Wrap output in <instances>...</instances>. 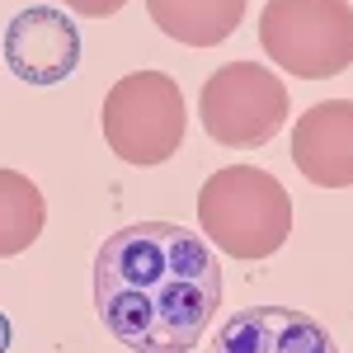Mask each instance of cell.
Listing matches in <instances>:
<instances>
[{"label":"cell","mask_w":353,"mask_h":353,"mask_svg":"<svg viewBox=\"0 0 353 353\" xmlns=\"http://www.w3.org/2000/svg\"><path fill=\"white\" fill-rule=\"evenodd\" d=\"M221 292L217 250L174 221H132L94 254V311L132 353H193Z\"/></svg>","instance_id":"cell-1"},{"label":"cell","mask_w":353,"mask_h":353,"mask_svg":"<svg viewBox=\"0 0 353 353\" xmlns=\"http://www.w3.org/2000/svg\"><path fill=\"white\" fill-rule=\"evenodd\" d=\"M198 226L231 259H269L292 231V198L259 165H226L198 189Z\"/></svg>","instance_id":"cell-2"},{"label":"cell","mask_w":353,"mask_h":353,"mask_svg":"<svg viewBox=\"0 0 353 353\" xmlns=\"http://www.w3.org/2000/svg\"><path fill=\"white\" fill-rule=\"evenodd\" d=\"M99 128H104V141L113 146L118 161L151 170L179 151L184 128H189V109H184L179 85L165 71H132L104 94Z\"/></svg>","instance_id":"cell-3"},{"label":"cell","mask_w":353,"mask_h":353,"mask_svg":"<svg viewBox=\"0 0 353 353\" xmlns=\"http://www.w3.org/2000/svg\"><path fill=\"white\" fill-rule=\"evenodd\" d=\"M259 48L273 66L301 81H330L353 66L349 0H269L259 14Z\"/></svg>","instance_id":"cell-4"},{"label":"cell","mask_w":353,"mask_h":353,"mask_svg":"<svg viewBox=\"0 0 353 353\" xmlns=\"http://www.w3.org/2000/svg\"><path fill=\"white\" fill-rule=\"evenodd\" d=\"M198 118L217 146L250 151L283 132L288 123V90L259 61H226L208 76L198 94Z\"/></svg>","instance_id":"cell-5"},{"label":"cell","mask_w":353,"mask_h":353,"mask_svg":"<svg viewBox=\"0 0 353 353\" xmlns=\"http://www.w3.org/2000/svg\"><path fill=\"white\" fill-rule=\"evenodd\" d=\"M0 57H5V66L24 85H38V90L61 85L66 76H76V66H81L76 19L52 10V5H28V10H19L5 24Z\"/></svg>","instance_id":"cell-6"},{"label":"cell","mask_w":353,"mask_h":353,"mask_svg":"<svg viewBox=\"0 0 353 353\" xmlns=\"http://www.w3.org/2000/svg\"><path fill=\"white\" fill-rule=\"evenodd\" d=\"M203 353H339L330 330L292 306H245L226 316Z\"/></svg>","instance_id":"cell-7"},{"label":"cell","mask_w":353,"mask_h":353,"mask_svg":"<svg viewBox=\"0 0 353 353\" xmlns=\"http://www.w3.org/2000/svg\"><path fill=\"white\" fill-rule=\"evenodd\" d=\"M292 161L321 189H353V99H325L301 113Z\"/></svg>","instance_id":"cell-8"},{"label":"cell","mask_w":353,"mask_h":353,"mask_svg":"<svg viewBox=\"0 0 353 353\" xmlns=\"http://www.w3.org/2000/svg\"><path fill=\"white\" fill-rule=\"evenodd\" d=\"M151 24L184 48H217L245 19V0H146Z\"/></svg>","instance_id":"cell-9"},{"label":"cell","mask_w":353,"mask_h":353,"mask_svg":"<svg viewBox=\"0 0 353 353\" xmlns=\"http://www.w3.org/2000/svg\"><path fill=\"white\" fill-rule=\"evenodd\" d=\"M43 221H48V203L38 184L19 170H0V259L24 254L43 236Z\"/></svg>","instance_id":"cell-10"},{"label":"cell","mask_w":353,"mask_h":353,"mask_svg":"<svg viewBox=\"0 0 353 353\" xmlns=\"http://www.w3.org/2000/svg\"><path fill=\"white\" fill-rule=\"evenodd\" d=\"M66 10H76V14H90V19H109V14H118L128 0H61Z\"/></svg>","instance_id":"cell-11"}]
</instances>
